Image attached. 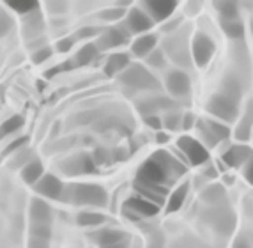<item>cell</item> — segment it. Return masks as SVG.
Returning a JSON list of instances; mask_svg holds the SVG:
<instances>
[{"label": "cell", "instance_id": "obj_1", "mask_svg": "<svg viewBox=\"0 0 253 248\" xmlns=\"http://www.w3.org/2000/svg\"><path fill=\"white\" fill-rule=\"evenodd\" d=\"M243 80L237 73H227L219 84V89L206 103V112L211 117L223 121L227 124L237 121L241 114V99H243Z\"/></svg>", "mask_w": 253, "mask_h": 248}, {"label": "cell", "instance_id": "obj_2", "mask_svg": "<svg viewBox=\"0 0 253 248\" xmlns=\"http://www.w3.org/2000/svg\"><path fill=\"white\" fill-rule=\"evenodd\" d=\"M184 174L186 163H182L169 151H156L138 167L135 181L142 185H156L169 188V185L175 183Z\"/></svg>", "mask_w": 253, "mask_h": 248}, {"label": "cell", "instance_id": "obj_3", "mask_svg": "<svg viewBox=\"0 0 253 248\" xmlns=\"http://www.w3.org/2000/svg\"><path fill=\"white\" fill-rule=\"evenodd\" d=\"M60 200L75 204V206L106 207L108 206V192L103 186L94 185V183L64 185V192Z\"/></svg>", "mask_w": 253, "mask_h": 248}, {"label": "cell", "instance_id": "obj_4", "mask_svg": "<svg viewBox=\"0 0 253 248\" xmlns=\"http://www.w3.org/2000/svg\"><path fill=\"white\" fill-rule=\"evenodd\" d=\"M121 85L135 93H160L161 82L147 66L140 62H131L121 75L117 76Z\"/></svg>", "mask_w": 253, "mask_h": 248}, {"label": "cell", "instance_id": "obj_5", "mask_svg": "<svg viewBox=\"0 0 253 248\" xmlns=\"http://www.w3.org/2000/svg\"><path fill=\"white\" fill-rule=\"evenodd\" d=\"M190 27H179L175 32L167 34L163 41V51L170 60L181 67L191 66V53H190Z\"/></svg>", "mask_w": 253, "mask_h": 248}, {"label": "cell", "instance_id": "obj_6", "mask_svg": "<svg viewBox=\"0 0 253 248\" xmlns=\"http://www.w3.org/2000/svg\"><path fill=\"white\" fill-rule=\"evenodd\" d=\"M94 43L97 45V48L103 51H115L119 48L126 47L131 43V34L127 32V29L124 27L123 21L114 23L110 27H103L101 34L94 39Z\"/></svg>", "mask_w": 253, "mask_h": 248}, {"label": "cell", "instance_id": "obj_7", "mask_svg": "<svg viewBox=\"0 0 253 248\" xmlns=\"http://www.w3.org/2000/svg\"><path fill=\"white\" fill-rule=\"evenodd\" d=\"M190 53H191V62L195 66L200 67V69L207 67L216 53L214 39L207 32H202V30L193 34V38L190 39Z\"/></svg>", "mask_w": 253, "mask_h": 248}, {"label": "cell", "instance_id": "obj_8", "mask_svg": "<svg viewBox=\"0 0 253 248\" xmlns=\"http://www.w3.org/2000/svg\"><path fill=\"white\" fill-rule=\"evenodd\" d=\"M206 222L219 236H230L236 229L237 216L232 207H228L227 204H219V206H212L211 211H207Z\"/></svg>", "mask_w": 253, "mask_h": 248}, {"label": "cell", "instance_id": "obj_9", "mask_svg": "<svg viewBox=\"0 0 253 248\" xmlns=\"http://www.w3.org/2000/svg\"><path fill=\"white\" fill-rule=\"evenodd\" d=\"M177 149L182 156H184V161L188 165H193V167H199L209 161V149L200 142L199 139L190 137V135H182L177 139Z\"/></svg>", "mask_w": 253, "mask_h": 248}, {"label": "cell", "instance_id": "obj_10", "mask_svg": "<svg viewBox=\"0 0 253 248\" xmlns=\"http://www.w3.org/2000/svg\"><path fill=\"white\" fill-rule=\"evenodd\" d=\"M123 213L126 218L131 220L149 218V216H156L160 213V206L154 204V202L147 200V198H144L142 195L135 194L124 202Z\"/></svg>", "mask_w": 253, "mask_h": 248}, {"label": "cell", "instance_id": "obj_11", "mask_svg": "<svg viewBox=\"0 0 253 248\" xmlns=\"http://www.w3.org/2000/svg\"><path fill=\"white\" fill-rule=\"evenodd\" d=\"M123 23L131 36H140V34L151 32L154 29V25H156L154 20L140 5H133V7L127 9Z\"/></svg>", "mask_w": 253, "mask_h": 248}, {"label": "cell", "instance_id": "obj_12", "mask_svg": "<svg viewBox=\"0 0 253 248\" xmlns=\"http://www.w3.org/2000/svg\"><path fill=\"white\" fill-rule=\"evenodd\" d=\"M140 7L154 20V23H163L175 14L179 7V0H138Z\"/></svg>", "mask_w": 253, "mask_h": 248}, {"label": "cell", "instance_id": "obj_13", "mask_svg": "<svg viewBox=\"0 0 253 248\" xmlns=\"http://www.w3.org/2000/svg\"><path fill=\"white\" fill-rule=\"evenodd\" d=\"M165 89L170 98H188L191 94V78L182 69H170L165 75Z\"/></svg>", "mask_w": 253, "mask_h": 248}, {"label": "cell", "instance_id": "obj_14", "mask_svg": "<svg viewBox=\"0 0 253 248\" xmlns=\"http://www.w3.org/2000/svg\"><path fill=\"white\" fill-rule=\"evenodd\" d=\"M92 240L99 248H129V236L115 229H101L94 232Z\"/></svg>", "mask_w": 253, "mask_h": 248}, {"label": "cell", "instance_id": "obj_15", "mask_svg": "<svg viewBox=\"0 0 253 248\" xmlns=\"http://www.w3.org/2000/svg\"><path fill=\"white\" fill-rule=\"evenodd\" d=\"M66 176H82V174H96V161L89 154H76L60 163Z\"/></svg>", "mask_w": 253, "mask_h": 248}, {"label": "cell", "instance_id": "obj_16", "mask_svg": "<svg viewBox=\"0 0 253 248\" xmlns=\"http://www.w3.org/2000/svg\"><path fill=\"white\" fill-rule=\"evenodd\" d=\"M32 188L41 198H50V200H60L64 192V183L53 174H42L41 179L36 183Z\"/></svg>", "mask_w": 253, "mask_h": 248}, {"label": "cell", "instance_id": "obj_17", "mask_svg": "<svg viewBox=\"0 0 253 248\" xmlns=\"http://www.w3.org/2000/svg\"><path fill=\"white\" fill-rule=\"evenodd\" d=\"M158 43H160V38L154 32H145V34H140V36H135V39H131L129 43L131 57L145 59L154 48H158Z\"/></svg>", "mask_w": 253, "mask_h": 248}, {"label": "cell", "instance_id": "obj_18", "mask_svg": "<svg viewBox=\"0 0 253 248\" xmlns=\"http://www.w3.org/2000/svg\"><path fill=\"white\" fill-rule=\"evenodd\" d=\"M131 62H133V57L129 51H110L103 64V71L108 78H117Z\"/></svg>", "mask_w": 253, "mask_h": 248}, {"label": "cell", "instance_id": "obj_19", "mask_svg": "<svg viewBox=\"0 0 253 248\" xmlns=\"http://www.w3.org/2000/svg\"><path fill=\"white\" fill-rule=\"evenodd\" d=\"M252 154H253V149L250 146H246L245 142H241L225 149L223 154H221V160H223V163L228 168H241L248 161V158Z\"/></svg>", "mask_w": 253, "mask_h": 248}, {"label": "cell", "instance_id": "obj_20", "mask_svg": "<svg viewBox=\"0 0 253 248\" xmlns=\"http://www.w3.org/2000/svg\"><path fill=\"white\" fill-rule=\"evenodd\" d=\"M136 108H138V112L142 114V117H145V115L158 114L161 110L175 108V101L169 96H151V98H145V99L138 101V103H136Z\"/></svg>", "mask_w": 253, "mask_h": 248}, {"label": "cell", "instance_id": "obj_21", "mask_svg": "<svg viewBox=\"0 0 253 248\" xmlns=\"http://www.w3.org/2000/svg\"><path fill=\"white\" fill-rule=\"evenodd\" d=\"M101 57V50L97 48V45L94 41H87L84 43L78 50H76L75 57H71L73 62H75L76 67H87V66H92L99 60Z\"/></svg>", "mask_w": 253, "mask_h": 248}, {"label": "cell", "instance_id": "obj_22", "mask_svg": "<svg viewBox=\"0 0 253 248\" xmlns=\"http://www.w3.org/2000/svg\"><path fill=\"white\" fill-rule=\"evenodd\" d=\"M252 133H253V99H250L246 103L245 114H243V117L237 122L234 137H236L237 142H248L252 139Z\"/></svg>", "mask_w": 253, "mask_h": 248}, {"label": "cell", "instance_id": "obj_23", "mask_svg": "<svg viewBox=\"0 0 253 248\" xmlns=\"http://www.w3.org/2000/svg\"><path fill=\"white\" fill-rule=\"evenodd\" d=\"M51 207L46 200L42 198H32L29 207V218L30 223H50L51 225Z\"/></svg>", "mask_w": 253, "mask_h": 248}, {"label": "cell", "instance_id": "obj_24", "mask_svg": "<svg viewBox=\"0 0 253 248\" xmlns=\"http://www.w3.org/2000/svg\"><path fill=\"white\" fill-rule=\"evenodd\" d=\"M135 190L138 195H142V197L147 198V200L158 204L160 207L163 206L165 200H167V192H169V188H165V186L142 185V183H136V181H135Z\"/></svg>", "mask_w": 253, "mask_h": 248}, {"label": "cell", "instance_id": "obj_25", "mask_svg": "<svg viewBox=\"0 0 253 248\" xmlns=\"http://www.w3.org/2000/svg\"><path fill=\"white\" fill-rule=\"evenodd\" d=\"M20 174H21V179H23L27 185L34 186L36 183L41 179L42 174H44V167H42L41 160H38V158H32L29 163H25L23 167L20 168Z\"/></svg>", "mask_w": 253, "mask_h": 248}, {"label": "cell", "instance_id": "obj_26", "mask_svg": "<svg viewBox=\"0 0 253 248\" xmlns=\"http://www.w3.org/2000/svg\"><path fill=\"white\" fill-rule=\"evenodd\" d=\"M188 194H190V183H182V185H179L177 188L173 190L172 194L167 197V213H175V211H179L182 207V204H184L186 197H188Z\"/></svg>", "mask_w": 253, "mask_h": 248}, {"label": "cell", "instance_id": "obj_27", "mask_svg": "<svg viewBox=\"0 0 253 248\" xmlns=\"http://www.w3.org/2000/svg\"><path fill=\"white\" fill-rule=\"evenodd\" d=\"M219 20H237L239 18V0H212Z\"/></svg>", "mask_w": 253, "mask_h": 248}, {"label": "cell", "instance_id": "obj_28", "mask_svg": "<svg viewBox=\"0 0 253 248\" xmlns=\"http://www.w3.org/2000/svg\"><path fill=\"white\" fill-rule=\"evenodd\" d=\"M219 27L230 41H243L245 39L246 29L241 18H237V20H219Z\"/></svg>", "mask_w": 253, "mask_h": 248}, {"label": "cell", "instance_id": "obj_29", "mask_svg": "<svg viewBox=\"0 0 253 248\" xmlns=\"http://www.w3.org/2000/svg\"><path fill=\"white\" fill-rule=\"evenodd\" d=\"M202 200L209 206H219V204H225L227 200V190H225L223 185H214L207 186L206 190L202 192Z\"/></svg>", "mask_w": 253, "mask_h": 248}, {"label": "cell", "instance_id": "obj_30", "mask_svg": "<svg viewBox=\"0 0 253 248\" xmlns=\"http://www.w3.org/2000/svg\"><path fill=\"white\" fill-rule=\"evenodd\" d=\"M4 4L13 13L21 14V16L39 11V0H4Z\"/></svg>", "mask_w": 253, "mask_h": 248}, {"label": "cell", "instance_id": "obj_31", "mask_svg": "<svg viewBox=\"0 0 253 248\" xmlns=\"http://www.w3.org/2000/svg\"><path fill=\"white\" fill-rule=\"evenodd\" d=\"M23 126H25V119L21 117V115H11V117L5 119V121L0 124V140L16 135Z\"/></svg>", "mask_w": 253, "mask_h": 248}, {"label": "cell", "instance_id": "obj_32", "mask_svg": "<svg viewBox=\"0 0 253 248\" xmlns=\"http://www.w3.org/2000/svg\"><path fill=\"white\" fill-rule=\"evenodd\" d=\"M106 222V216L101 213H94V211H80L76 216V223L80 227H97Z\"/></svg>", "mask_w": 253, "mask_h": 248}, {"label": "cell", "instance_id": "obj_33", "mask_svg": "<svg viewBox=\"0 0 253 248\" xmlns=\"http://www.w3.org/2000/svg\"><path fill=\"white\" fill-rule=\"evenodd\" d=\"M195 126H197V131H199V135H200V142H202L207 149L216 148V146H218V144H219L218 139L212 135L211 128L207 126L206 119H199V121H195Z\"/></svg>", "mask_w": 253, "mask_h": 248}, {"label": "cell", "instance_id": "obj_34", "mask_svg": "<svg viewBox=\"0 0 253 248\" xmlns=\"http://www.w3.org/2000/svg\"><path fill=\"white\" fill-rule=\"evenodd\" d=\"M145 64H147V67L149 69H165L167 67V62H169V57L165 55V51H163V48H154V50L151 51V53L145 57Z\"/></svg>", "mask_w": 253, "mask_h": 248}, {"label": "cell", "instance_id": "obj_35", "mask_svg": "<svg viewBox=\"0 0 253 248\" xmlns=\"http://www.w3.org/2000/svg\"><path fill=\"white\" fill-rule=\"evenodd\" d=\"M124 16H126V9L117 7V5H112V7L103 9L101 13L97 14L99 21H105V23H110V25H114V23L123 21Z\"/></svg>", "mask_w": 253, "mask_h": 248}, {"label": "cell", "instance_id": "obj_36", "mask_svg": "<svg viewBox=\"0 0 253 248\" xmlns=\"http://www.w3.org/2000/svg\"><path fill=\"white\" fill-rule=\"evenodd\" d=\"M206 121H207V126L211 128L212 135H214L216 139H218V142H223V140L230 139L232 131H230V128H228L227 122L218 121V119H206Z\"/></svg>", "mask_w": 253, "mask_h": 248}, {"label": "cell", "instance_id": "obj_37", "mask_svg": "<svg viewBox=\"0 0 253 248\" xmlns=\"http://www.w3.org/2000/svg\"><path fill=\"white\" fill-rule=\"evenodd\" d=\"M103 27H94V25H89V27H82V29H76L75 34H71L73 39L75 41H94V39L101 34Z\"/></svg>", "mask_w": 253, "mask_h": 248}, {"label": "cell", "instance_id": "obj_38", "mask_svg": "<svg viewBox=\"0 0 253 248\" xmlns=\"http://www.w3.org/2000/svg\"><path fill=\"white\" fill-rule=\"evenodd\" d=\"M53 47H50V45H41L39 48H36V50H32V57H30V60L36 64V66H41V64L48 62V60L53 57Z\"/></svg>", "mask_w": 253, "mask_h": 248}, {"label": "cell", "instance_id": "obj_39", "mask_svg": "<svg viewBox=\"0 0 253 248\" xmlns=\"http://www.w3.org/2000/svg\"><path fill=\"white\" fill-rule=\"evenodd\" d=\"M181 121H182V114L181 112H177V110H167V114H165V117L161 119V122H163V128H167L169 131H177L181 130Z\"/></svg>", "mask_w": 253, "mask_h": 248}, {"label": "cell", "instance_id": "obj_40", "mask_svg": "<svg viewBox=\"0 0 253 248\" xmlns=\"http://www.w3.org/2000/svg\"><path fill=\"white\" fill-rule=\"evenodd\" d=\"M32 238H41V240H50L51 238V225L50 223H30L29 229Z\"/></svg>", "mask_w": 253, "mask_h": 248}, {"label": "cell", "instance_id": "obj_41", "mask_svg": "<svg viewBox=\"0 0 253 248\" xmlns=\"http://www.w3.org/2000/svg\"><path fill=\"white\" fill-rule=\"evenodd\" d=\"M76 41L73 39V36H64V38L57 39L53 45V51L55 53H60V55H66L75 48Z\"/></svg>", "mask_w": 253, "mask_h": 248}, {"label": "cell", "instance_id": "obj_42", "mask_svg": "<svg viewBox=\"0 0 253 248\" xmlns=\"http://www.w3.org/2000/svg\"><path fill=\"white\" fill-rule=\"evenodd\" d=\"M13 156H14L13 161L9 163V167H11V168H16V167L21 168L25 163H29L32 158H36L34 152H32V151H23V148L18 149L16 152H13Z\"/></svg>", "mask_w": 253, "mask_h": 248}, {"label": "cell", "instance_id": "obj_43", "mask_svg": "<svg viewBox=\"0 0 253 248\" xmlns=\"http://www.w3.org/2000/svg\"><path fill=\"white\" fill-rule=\"evenodd\" d=\"M182 23H184V16H170L169 20H165L163 23H161V32L163 34H172L175 32V30L179 29V27H182Z\"/></svg>", "mask_w": 253, "mask_h": 248}, {"label": "cell", "instance_id": "obj_44", "mask_svg": "<svg viewBox=\"0 0 253 248\" xmlns=\"http://www.w3.org/2000/svg\"><path fill=\"white\" fill-rule=\"evenodd\" d=\"M11 29H13V18L4 11H0V38H5Z\"/></svg>", "mask_w": 253, "mask_h": 248}, {"label": "cell", "instance_id": "obj_45", "mask_svg": "<svg viewBox=\"0 0 253 248\" xmlns=\"http://www.w3.org/2000/svg\"><path fill=\"white\" fill-rule=\"evenodd\" d=\"M204 0H186V7H184V13L188 16H197L200 13V9H202Z\"/></svg>", "mask_w": 253, "mask_h": 248}, {"label": "cell", "instance_id": "obj_46", "mask_svg": "<svg viewBox=\"0 0 253 248\" xmlns=\"http://www.w3.org/2000/svg\"><path fill=\"white\" fill-rule=\"evenodd\" d=\"M27 137H18L16 140H13V142L9 144L7 148L4 149V156H9V154H13V152H16L18 149H21V148H25V144H27Z\"/></svg>", "mask_w": 253, "mask_h": 248}, {"label": "cell", "instance_id": "obj_47", "mask_svg": "<svg viewBox=\"0 0 253 248\" xmlns=\"http://www.w3.org/2000/svg\"><path fill=\"white\" fill-rule=\"evenodd\" d=\"M144 122L147 124L149 128H152V130H161L163 128V122H161V117L158 114H151V115H145L144 117Z\"/></svg>", "mask_w": 253, "mask_h": 248}, {"label": "cell", "instance_id": "obj_48", "mask_svg": "<svg viewBox=\"0 0 253 248\" xmlns=\"http://www.w3.org/2000/svg\"><path fill=\"white\" fill-rule=\"evenodd\" d=\"M241 168H243V176H245V179L248 181V185L253 186V154L250 156L248 161H246Z\"/></svg>", "mask_w": 253, "mask_h": 248}, {"label": "cell", "instance_id": "obj_49", "mask_svg": "<svg viewBox=\"0 0 253 248\" xmlns=\"http://www.w3.org/2000/svg\"><path fill=\"white\" fill-rule=\"evenodd\" d=\"M195 115L191 114V112H186V114H182V121H181V130L184 131H190L195 128Z\"/></svg>", "mask_w": 253, "mask_h": 248}, {"label": "cell", "instance_id": "obj_50", "mask_svg": "<svg viewBox=\"0 0 253 248\" xmlns=\"http://www.w3.org/2000/svg\"><path fill=\"white\" fill-rule=\"evenodd\" d=\"M29 248H50V240H41V238H32L30 236Z\"/></svg>", "mask_w": 253, "mask_h": 248}, {"label": "cell", "instance_id": "obj_51", "mask_svg": "<svg viewBox=\"0 0 253 248\" xmlns=\"http://www.w3.org/2000/svg\"><path fill=\"white\" fill-rule=\"evenodd\" d=\"M64 71V67H62V64H57V66H53V67H50L46 73H44V78H53L55 75H59V73H62Z\"/></svg>", "mask_w": 253, "mask_h": 248}, {"label": "cell", "instance_id": "obj_52", "mask_svg": "<svg viewBox=\"0 0 253 248\" xmlns=\"http://www.w3.org/2000/svg\"><path fill=\"white\" fill-rule=\"evenodd\" d=\"M232 248H252V247H250V243L245 240V238H237L236 243L232 245Z\"/></svg>", "mask_w": 253, "mask_h": 248}, {"label": "cell", "instance_id": "obj_53", "mask_svg": "<svg viewBox=\"0 0 253 248\" xmlns=\"http://www.w3.org/2000/svg\"><path fill=\"white\" fill-rule=\"evenodd\" d=\"M156 142L158 144H167V142H169V135L163 133L161 130H158V133H156Z\"/></svg>", "mask_w": 253, "mask_h": 248}, {"label": "cell", "instance_id": "obj_54", "mask_svg": "<svg viewBox=\"0 0 253 248\" xmlns=\"http://www.w3.org/2000/svg\"><path fill=\"white\" fill-rule=\"evenodd\" d=\"M131 4H133V0H117L114 5H117V7H123V9H129L131 7Z\"/></svg>", "mask_w": 253, "mask_h": 248}, {"label": "cell", "instance_id": "obj_55", "mask_svg": "<svg viewBox=\"0 0 253 248\" xmlns=\"http://www.w3.org/2000/svg\"><path fill=\"white\" fill-rule=\"evenodd\" d=\"M206 176H207V177H216V168H214V167H209V168H207Z\"/></svg>", "mask_w": 253, "mask_h": 248}, {"label": "cell", "instance_id": "obj_56", "mask_svg": "<svg viewBox=\"0 0 253 248\" xmlns=\"http://www.w3.org/2000/svg\"><path fill=\"white\" fill-rule=\"evenodd\" d=\"M149 248H163V247H161V243H160V245H156L154 241H152V243L149 245Z\"/></svg>", "mask_w": 253, "mask_h": 248}, {"label": "cell", "instance_id": "obj_57", "mask_svg": "<svg viewBox=\"0 0 253 248\" xmlns=\"http://www.w3.org/2000/svg\"><path fill=\"white\" fill-rule=\"evenodd\" d=\"M250 32H252V36H253V18L250 20Z\"/></svg>", "mask_w": 253, "mask_h": 248}, {"label": "cell", "instance_id": "obj_58", "mask_svg": "<svg viewBox=\"0 0 253 248\" xmlns=\"http://www.w3.org/2000/svg\"><path fill=\"white\" fill-rule=\"evenodd\" d=\"M252 137H253V133H252Z\"/></svg>", "mask_w": 253, "mask_h": 248}]
</instances>
